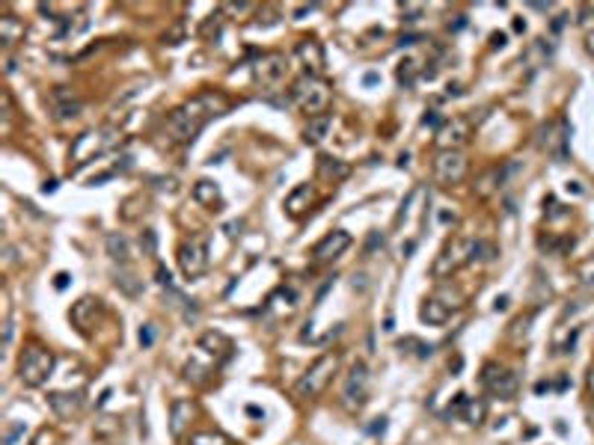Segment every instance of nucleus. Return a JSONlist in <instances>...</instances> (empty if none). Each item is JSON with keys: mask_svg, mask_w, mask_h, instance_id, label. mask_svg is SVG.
I'll use <instances>...</instances> for the list:
<instances>
[{"mask_svg": "<svg viewBox=\"0 0 594 445\" xmlns=\"http://www.w3.org/2000/svg\"><path fill=\"white\" fill-rule=\"evenodd\" d=\"M48 107H51L54 119L68 122V119H77L84 113V98L68 86H54L51 92H48Z\"/></svg>", "mask_w": 594, "mask_h": 445, "instance_id": "12", "label": "nucleus"}, {"mask_svg": "<svg viewBox=\"0 0 594 445\" xmlns=\"http://www.w3.org/2000/svg\"><path fill=\"white\" fill-rule=\"evenodd\" d=\"M330 131H333V116L330 113L312 116L309 122H306V128H303V143L306 146H318V143H324L327 137H330Z\"/></svg>", "mask_w": 594, "mask_h": 445, "instance_id": "19", "label": "nucleus"}, {"mask_svg": "<svg viewBox=\"0 0 594 445\" xmlns=\"http://www.w3.org/2000/svg\"><path fill=\"white\" fill-rule=\"evenodd\" d=\"M348 246H351V235L345 232V229H333V232H327L321 241L312 246V259L318 261V264L336 261L345 250H348Z\"/></svg>", "mask_w": 594, "mask_h": 445, "instance_id": "15", "label": "nucleus"}, {"mask_svg": "<svg viewBox=\"0 0 594 445\" xmlns=\"http://www.w3.org/2000/svg\"><path fill=\"white\" fill-rule=\"evenodd\" d=\"M119 137H122V131H119L116 125H98V128H89V131H84L81 137H75L72 148H68V161L77 166H86L89 161H95V157L107 155L111 148L119 143Z\"/></svg>", "mask_w": 594, "mask_h": 445, "instance_id": "2", "label": "nucleus"}, {"mask_svg": "<svg viewBox=\"0 0 594 445\" xmlns=\"http://www.w3.org/2000/svg\"><path fill=\"white\" fill-rule=\"evenodd\" d=\"M365 401H369V368L365 362H354L342 383V407L348 413H360Z\"/></svg>", "mask_w": 594, "mask_h": 445, "instance_id": "9", "label": "nucleus"}, {"mask_svg": "<svg viewBox=\"0 0 594 445\" xmlns=\"http://www.w3.org/2000/svg\"><path fill=\"white\" fill-rule=\"evenodd\" d=\"M226 235H229V237L241 235V223H229V226H226Z\"/></svg>", "mask_w": 594, "mask_h": 445, "instance_id": "47", "label": "nucleus"}, {"mask_svg": "<svg viewBox=\"0 0 594 445\" xmlns=\"http://www.w3.org/2000/svg\"><path fill=\"white\" fill-rule=\"evenodd\" d=\"M182 36H184V30L175 27V30H170V33H164V42L166 45H178V42H182Z\"/></svg>", "mask_w": 594, "mask_h": 445, "instance_id": "40", "label": "nucleus"}, {"mask_svg": "<svg viewBox=\"0 0 594 445\" xmlns=\"http://www.w3.org/2000/svg\"><path fill=\"white\" fill-rule=\"evenodd\" d=\"M520 172V161H502V164H497V166H490V170H484L479 178L472 181V193L479 196V199H488V196H493L499 190V187H505L511 181L514 175Z\"/></svg>", "mask_w": 594, "mask_h": 445, "instance_id": "11", "label": "nucleus"}, {"mask_svg": "<svg viewBox=\"0 0 594 445\" xmlns=\"http://www.w3.org/2000/svg\"><path fill=\"white\" fill-rule=\"evenodd\" d=\"M437 300H440L443 306H449V309H461V306H463V294H461L458 288H449V285H440Z\"/></svg>", "mask_w": 594, "mask_h": 445, "instance_id": "31", "label": "nucleus"}, {"mask_svg": "<svg viewBox=\"0 0 594 445\" xmlns=\"http://www.w3.org/2000/svg\"><path fill=\"white\" fill-rule=\"evenodd\" d=\"M12 72H15V59L6 57V75H12Z\"/></svg>", "mask_w": 594, "mask_h": 445, "instance_id": "51", "label": "nucleus"}, {"mask_svg": "<svg viewBox=\"0 0 594 445\" xmlns=\"http://www.w3.org/2000/svg\"><path fill=\"white\" fill-rule=\"evenodd\" d=\"M57 190V181H45L42 184V193H54Z\"/></svg>", "mask_w": 594, "mask_h": 445, "instance_id": "49", "label": "nucleus"}, {"mask_svg": "<svg viewBox=\"0 0 594 445\" xmlns=\"http://www.w3.org/2000/svg\"><path fill=\"white\" fill-rule=\"evenodd\" d=\"M481 386L488 389L493 398H502V401H511L517 395L520 383H517V374L511 368H505L499 362H488L481 368Z\"/></svg>", "mask_w": 594, "mask_h": 445, "instance_id": "10", "label": "nucleus"}, {"mask_svg": "<svg viewBox=\"0 0 594 445\" xmlns=\"http://www.w3.org/2000/svg\"><path fill=\"white\" fill-rule=\"evenodd\" d=\"M54 371V353L42 348V344H30L24 348V353L18 356V380L30 389H39V386H45L48 377H51Z\"/></svg>", "mask_w": 594, "mask_h": 445, "instance_id": "5", "label": "nucleus"}, {"mask_svg": "<svg viewBox=\"0 0 594 445\" xmlns=\"http://www.w3.org/2000/svg\"><path fill=\"white\" fill-rule=\"evenodd\" d=\"M579 27H582V36H586V51L594 54V9L588 6L579 9Z\"/></svg>", "mask_w": 594, "mask_h": 445, "instance_id": "29", "label": "nucleus"}, {"mask_svg": "<svg viewBox=\"0 0 594 445\" xmlns=\"http://www.w3.org/2000/svg\"><path fill=\"white\" fill-rule=\"evenodd\" d=\"M140 246H143V253H146V255H152V253H155V232H152V229H146V232L140 235Z\"/></svg>", "mask_w": 594, "mask_h": 445, "instance_id": "36", "label": "nucleus"}, {"mask_svg": "<svg viewBox=\"0 0 594 445\" xmlns=\"http://www.w3.org/2000/svg\"><path fill=\"white\" fill-rule=\"evenodd\" d=\"M386 431V419L381 415V419H374V424H369V433H383Z\"/></svg>", "mask_w": 594, "mask_h": 445, "instance_id": "45", "label": "nucleus"}, {"mask_svg": "<svg viewBox=\"0 0 594 445\" xmlns=\"http://www.w3.org/2000/svg\"><path fill=\"white\" fill-rule=\"evenodd\" d=\"M116 285H119V288H122L128 297H137V294L143 291V285L137 282V276H134L131 270H119V273H116Z\"/></svg>", "mask_w": 594, "mask_h": 445, "instance_id": "30", "label": "nucleus"}, {"mask_svg": "<svg viewBox=\"0 0 594 445\" xmlns=\"http://www.w3.org/2000/svg\"><path fill=\"white\" fill-rule=\"evenodd\" d=\"M187 445H226V439L220 433H211V431H202V433H193Z\"/></svg>", "mask_w": 594, "mask_h": 445, "instance_id": "33", "label": "nucleus"}, {"mask_svg": "<svg viewBox=\"0 0 594 445\" xmlns=\"http://www.w3.org/2000/svg\"><path fill=\"white\" fill-rule=\"evenodd\" d=\"M378 81H381V75H378V72H365V75H363V83H365V86H374Z\"/></svg>", "mask_w": 594, "mask_h": 445, "instance_id": "46", "label": "nucleus"}, {"mask_svg": "<svg viewBox=\"0 0 594 445\" xmlns=\"http://www.w3.org/2000/svg\"><path fill=\"white\" fill-rule=\"evenodd\" d=\"M419 318L428 326H443V324H449L452 309H449V306H443L437 297H428V300L422 303V309H419Z\"/></svg>", "mask_w": 594, "mask_h": 445, "instance_id": "23", "label": "nucleus"}, {"mask_svg": "<svg viewBox=\"0 0 594 445\" xmlns=\"http://www.w3.org/2000/svg\"><path fill=\"white\" fill-rule=\"evenodd\" d=\"M588 392L594 395V365H591V368H588Z\"/></svg>", "mask_w": 594, "mask_h": 445, "instance_id": "50", "label": "nucleus"}, {"mask_svg": "<svg viewBox=\"0 0 594 445\" xmlns=\"http://www.w3.org/2000/svg\"><path fill=\"white\" fill-rule=\"evenodd\" d=\"M467 170H470V161L461 148H440L437 157H434V178L443 187L461 184L467 178Z\"/></svg>", "mask_w": 594, "mask_h": 445, "instance_id": "8", "label": "nucleus"}, {"mask_svg": "<svg viewBox=\"0 0 594 445\" xmlns=\"http://www.w3.org/2000/svg\"><path fill=\"white\" fill-rule=\"evenodd\" d=\"M193 199L200 202L202 208H220L223 205V196H220V184L211 181V178H200V181L193 184Z\"/></svg>", "mask_w": 594, "mask_h": 445, "instance_id": "21", "label": "nucleus"}, {"mask_svg": "<svg viewBox=\"0 0 594 445\" xmlns=\"http://www.w3.org/2000/svg\"><path fill=\"white\" fill-rule=\"evenodd\" d=\"M588 419H591V428H594V407H591V413H588Z\"/></svg>", "mask_w": 594, "mask_h": 445, "instance_id": "53", "label": "nucleus"}, {"mask_svg": "<svg viewBox=\"0 0 594 445\" xmlns=\"http://www.w3.org/2000/svg\"><path fill=\"white\" fill-rule=\"evenodd\" d=\"M175 259H178V267H182V273L187 279H200V276H205L208 264H211V259H208V241L202 235L187 237V241H182V246H178Z\"/></svg>", "mask_w": 594, "mask_h": 445, "instance_id": "7", "label": "nucleus"}, {"mask_svg": "<svg viewBox=\"0 0 594 445\" xmlns=\"http://www.w3.org/2000/svg\"><path fill=\"white\" fill-rule=\"evenodd\" d=\"M21 433H24V424H12V428H9V431H6V437H3V442H6V445H15V439H18V437H21Z\"/></svg>", "mask_w": 594, "mask_h": 445, "instance_id": "39", "label": "nucleus"}, {"mask_svg": "<svg viewBox=\"0 0 594 445\" xmlns=\"http://www.w3.org/2000/svg\"><path fill=\"white\" fill-rule=\"evenodd\" d=\"M309 205H312V187L309 184H297L294 190L285 196V211H289L291 217H300Z\"/></svg>", "mask_w": 594, "mask_h": 445, "instance_id": "26", "label": "nucleus"}, {"mask_svg": "<svg viewBox=\"0 0 594 445\" xmlns=\"http://www.w3.org/2000/svg\"><path fill=\"white\" fill-rule=\"evenodd\" d=\"M102 312V303L93 300V297H84V300H77L72 306V312H68V318H72V324L77 326L81 333H89V326L95 324V315Z\"/></svg>", "mask_w": 594, "mask_h": 445, "instance_id": "17", "label": "nucleus"}, {"mask_svg": "<svg viewBox=\"0 0 594 445\" xmlns=\"http://www.w3.org/2000/svg\"><path fill=\"white\" fill-rule=\"evenodd\" d=\"M378 246H383V235H381V232H369V241H365V253H374Z\"/></svg>", "mask_w": 594, "mask_h": 445, "instance_id": "38", "label": "nucleus"}, {"mask_svg": "<svg viewBox=\"0 0 594 445\" xmlns=\"http://www.w3.org/2000/svg\"><path fill=\"white\" fill-rule=\"evenodd\" d=\"M472 250H475V237H454L440 250V255L431 264V276L434 279H452L463 264L472 261Z\"/></svg>", "mask_w": 594, "mask_h": 445, "instance_id": "6", "label": "nucleus"}, {"mask_svg": "<svg viewBox=\"0 0 594 445\" xmlns=\"http://www.w3.org/2000/svg\"><path fill=\"white\" fill-rule=\"evenodd\" d=\"M155 335H157V333H155V324H143V326H140V335H137V339H140L143 348H152V344H155Z\"/></svg>", "mask_w": 594, "mask_h": 445, "instance_id": "34", "label": "nucleus"}, {"mask_svg": "<svg viewBox=\"0 0 594 445\" xmlns=\"http://www.w3.org/2000/svg\"><path fill=\"white\" fill-rule=\"evenodd\" d=\"M422 125H431V128H437L440 131V116H437V110H428L422 116Z\"/></svg>", "mask_w": 594, "mask_h": 445, "instance_id": "43", "label": "nucleus"}, {"mask_svg": "<svg viewBox=\"0 0 594 445\" xmlns=\"http://www.w3.org/2000/svg\"><path fill=\"white\" fill-rule=\"evenodd\" d=\"M48 404H51V410L59 415V419H72V415L81 410V392H51L48 395Z\"/></svg>", "mask_w": 594, "mask_h": 445, "instance_id": "18", "label": "nucleus"}, {"mask_svg": "<svg viewBox=\"0 0 594 445\" xmlns=\"http://www.w3.org/2000/svg\"><path fill=\"white\" fill-rule=\"evenodd\" d=\"M68 279H72V276H68V273H57V279H54L57 291H66V288H68Z\"/></svg>", "mask_w": 594, "mask_h": 445, "instance_id": "44", "label": "nucleus"}, {"mask_svg": "<svg viewBox=\"0 0 594 445\" xmlns=\"http://www.w3.org/2000/svg\"><path fill=\"white\" fill-rule=\"evenodd\" d=\"M461 410H463V422H470V424H475V428H479V424H484V415H488V404H484V401H475V398H467Z\"/></svg>", "mask_w": 594, "mask_h": 445, "instance_id": "27", "label": "nucleus"}, {"mask_svg": "<svg viewBox=\"0 0 594 445\" xmlns=\"http://www.w3.org/2000/svg\"><path fill=\"white\" fill-rule=\"evenodd\" d=\"M490 42H493V48H502L505 45V33H493Z\"/></svg>", "mask_w": 594, "mask_h": 445, "instance_id": "48", "label": "nucleus"}, {"mask_svg": "<svg viewBox=\"0 0 594 445\" xmlns=\"http://www.w3.org/2000/svg\"><path fill=\"white\" fill-rule=\"evenodd\" d=\"M351 166L339 161V157H330V155H321L318 157V178H324V181H342V178H348Z\"/></svg>", "mask_w": 594, "mask_h": 445, "instance_id": "24", "label": "nucleus"}, {"mask_svg": "<svg viewBox=\"0 0 594 445\" xmlns=\"http://www.w3.org/2000/svg\"><path fill=\"white\" fill-rule=\"evenodd\" d=\"M514 30H517V33H523V30H526V24H523L520 18H514Z\"/></svg>", "mask_w": 594, "mask_h": 445, "instance_id": "52", "label": "nucleus"}, {"mask_svg": "<svg viewBox=\"0 0 594 445\" xmlns=\"http://www.w3.org/2000/svg\"><path fill=\"white\" fill-rule=\"evenodd\" d=\"M104 246H107V255H111L113 261L119 264H128L131 261V244H128V237L122 232H111L104 237Z\"/></svg>", "mask_w": 594, "mask_h": 445, "instance_id": "25", "label": "nucleus"}, {"mask_svg": "<svg viewBox=\"0 0 594 445\" xmlns=\"http://www.w3.org/2000/svg\"><path fill=\"white\" fill-rule=\"evenodd\" d=\"M470 137H472V122L470 119H463V116H454V119H449V122L440 125L437 143L443 148H461V146L470 143Z\"/></svg>", "mask_w": 594, "mask_h": 445, "instance_id": "16", "label": "nucleus"}, {"mask_svg": "<svg viewBox=\"0 0 594 445\" xmlns=\"http://www.w3.org/2000/svg\"><path fill=\"white\" fill-rule=\"evenodd\" d=\"M24 33H27L24 21H18L15 15H0V45L3 48L24 42Z\"/></svg>", "mask_w": 594, "mask_h": 445, "instance_id": "22", "label": "nucleus"}, {"mask_svg": "<svg viewBox=\"0 0 594 445\" xmlns=\"http://www.w3.org/2000/svg\"><path fill=\"white\" fill-rule=\"evenodd\" d=\"M422 12H425L422 3H401V15H408V21H416Z\"/></svg>", "mask_w": 594, "mask_h": 445, "instance_id": "35", "label": "nucleus"}, {"mask_svg": "<svg viewBox=\"0 0 594 445\" xmlns=\"http://www.w3.org/2000/svg\"><path fill=\"white\" fill-rule=\"evenodd\" d=\"M220 9L223 12H232V15H244V12H250L253 9V3H223Z\"/></svg>", "mask_w": 594, "mask_h": 445, "instance_id": "37", "label": "nucleus"}, {"mask_svg": "<svg viewBox=\"0 0 594 445\" xmlns=\"http://www.w3.org/2000/svg\"><path fill=\"white\" fill-rule=\"evenodd\" d=\"M336 368H339V356H336V353L318 356V359H315L309 368L300 374V380H297V386H294V395H297V398H303V401L318 398L327 386H330Z\"/></svg>", "mask_w": 594, "mask_h": 445, "instance_id": "4", "label": "nucleus"}, {"mask_svg": "<svg viewBox=\"0 0 594 445\" xmlns=\"http://www.w3.org/2000/svg\"><path fill=\"white\" fill-rule=\"evenodd\" d=\"M416 42H422V36H419V33H401V39H399V45H401V48H410V45H416Z\"/></svg>", "mask_w": 594, "mask_h": 445, "instance_id": "42", "label": "nucleus"}, {"mask_svg": "<svg viewBox=\"0 0 594 445\" xmlns=\"http://www.w3.org/2000/svg\"><path fill=\"white\" fill-rule=\"evenodd\" d=\"M419 72H422V68H419V59L410 57V59H401V63H399V72H395V77H399L401 86H413L416 77H419Z\"/></svg>", "mask_w": 594, "mask_h": 445, "instance_id": "28", "label": "nucleus"}, {"mask_svg": "<svg viewBox=\"0 0 594 445\" xmlns=\"http://www.w3.org/2000/svg\"><path fill=\"white\" fill-rule=\"evenodd\" d=\"M399 348H401V350L408 348L413 356H419V359H425V356H431V353H434L431 344H425V342H419V339H413V335H408V339H401V342H399Z\"/></svg>", "mask_w": 594, "mask_h": 445, "instance_id": "32", "label": "nucleus"}, {"mask_svg": "<svg viewBox=\"0 0 594 445\" xmlns=\"http://www.w3.org/2000/svg\"><path fill=\"white\" fill-rule=\"evenodd\" d=\"M330 101H333V92H330V83H327L324 77L303 75L291 83V104L300 107L303 113H309V119L327 113Z\"/></svg>", "mask_w": 594, "mask_h": 445, "instance_id": "3", "label": "nucleus"}, {"mask_svg": "<svg viewBox=\"0 0 594 445\" xmlns=\"http://www.w3.org/2000/svg\"><path fill=\"white\" fill-rule=\"evenodd\" d=\"M157 282L166 285V288H173V276H170V270H166L164 264H157Z\"/></svg>", "mask_w": 594, "mask_h": 445, "instance_id": "41", "label": "nucleus"}, {"mask_svg": "<svg viewBox=\"0 0 594 445\" xmlns=\"http://www.w3.org/2000/svg\"><path fill=\"white\" fill-rule=\"evenodd\" d=\"M229 110V98L217 89H202V92L191 95L184 104H178L175 110L166 116V134L173 137V143H193L196 134L211 122V119L223 116Z\"/></svg>", "mask_w": 594, "mask_h": 445, "instance_id": "1", "label": "nucleus"}, {"mask_svg": "<svg viewBox=\"0 0 594 445\" xmlns=\"http://www.w3.org/2000/svg\"><path fill=\"white\" fill-rule=\"evenodd\" d=\"M294 57H297V63L306 68V75H312V77H318L324 72V66H327L324 45L318 42V39H309V36H303L300 42L294 45Z\"/></svg>", "mask_w": 594, "mask_h": 445, "instance_id": "14", "label": "nucleus"}, {"mask_svg": "<svg viewBox=\"0 0 594 445\" xmlns=\"http://www.w3.org/2000/svg\"><path fill=\"white\" fill-rule=\"evenodd\" d=\"M285 72H289V59H285L282 54H276V51H271V54H262L259 59L253 63V81L259 83V86H276L285 77Z\"/></svg>", "mask_w": 594, "mask_h": 445, "instance_id": "13", "label": "nucleus"}, {"mask_svg": "<svg viewBox=\"0 0 594 445\" xmlns=\"http://www.w3.org/2000/svg\"><path fill=\"white\" fill-rule=\"evenodd\" d=\"M191 415H193V404L191 401H184V398L173 401V407H170V433H173V439L184 437L187 424H191Z\"/></svg>", "mask_w": 594, "mask_h": 445, "instance_id": "20", "label": "nucleus"}]
</instances>
